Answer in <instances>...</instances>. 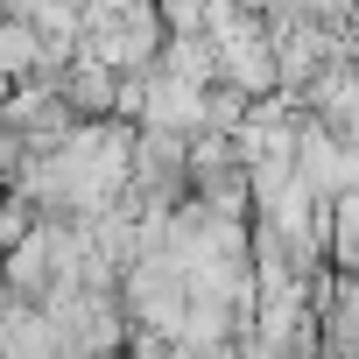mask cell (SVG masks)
<instances>
[{"mask_svg": "<svg viewBox=\"0 0 359 359\" xmlns=\"http://www.w3.org/2000/svg\"><path fill=\"white\" fill-rule=\"evenodd\" d=\"M162 43H169L162 0H141V8H120V15H85V50L113 71H148Z\"/></svg>", "mask_w": 359, "mask_h": 359, "instance_id": "1", "label": "cell"}, {"mask_svg": "<svg viewBox=\"0 0 359 359\" xmlns=\"http://www.w3.org/2000/svg\"><path fill=\"white\" fill-rule=\"evenodd\" d=\"M317 345L331 352H359V275L338 268V275H317Z\"/></svg>", "mask_w": 359, "mask_h": 359, "instance_id": "2", "label": "cell"}]
</instances>
